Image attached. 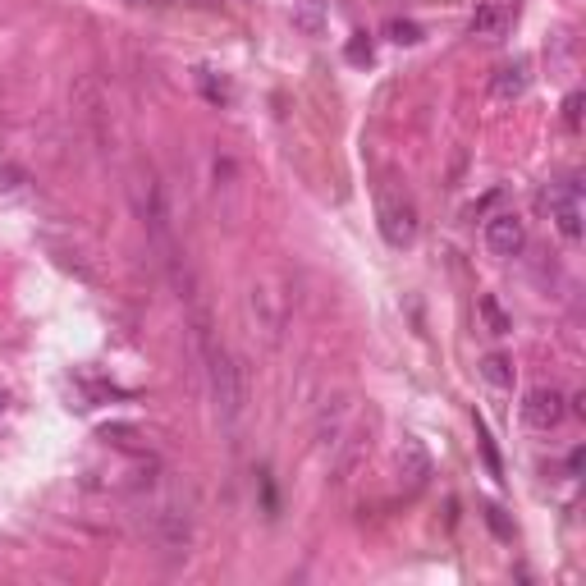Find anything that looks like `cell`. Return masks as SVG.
Returning a JSON list of instances; mask_svg holds the SVG:
<instances>
[{
    "mask_svg": "<svg viewBox=\"0 0 586 586\" xmlns=\"http://www.w3.org/2000/svg\"><path fill=\"white\" fill-rule=\"evenodd\" d=\"M197 348H202V362H207V385H211V399H216V413L225 417V422H239L243 376H239V367H234V358L225 353V344H216L207 316H197Z\"/></svg>",
    "mask_w": 586,
    "mask_h": 586,
    "instance_id": "6da1fadb",
    "label": "cell"
},
{
    "mask_svg": "<svg viewBox=\"0 0 586 586\" xmlns=\"http://www.w3.org/2000/svg\"><path fill=\"white\" fill-rule=\"evenodd\" d=\"M376 225H380V239L390 243V248H413L422 220H417V207L408 197L385 188V193L376 197Z\"/></svg>",
    "mask_w": 586,
    "mask_h": 586,
    "instance_id": "7a4b0ae2",
    "label": "cell"
},
{
    "mask_svg": "<svg viewBox=\"0 0 586 586\" xmlns=\"http://www.w3.org/2000/svg\"><path fill=\"white\" fill-rule=\"evenodd\" d=\"M248 307H252V321H257L261 335H266V339H280L284 321H289V293H280V284L261 280V284H252Z\"/></svg>",
    "mask_w": 586,
    "mask_h": 586,
    "instance_id": "3957f363",
    "label": "cell"
},
{
    "mask_svg": "<svg viewBox=\"0 0 586 586\" xmlns=\"http://www.w3.org/2000/svg\"><path fill=\"white\" fill-rule=\"evenodd\" d=\"M481 239H486L490 257H518V252L527 248V225H522V216H513V211H495V216L486 220V229H481Z\"/></svg>",
    "mask_w": 586,
    "mask_h": 586,
    "instance_id": "277c9868",
    "label": "cell"
},
{
    "mask_svg": "<svg viewBox=\"0 0 586 586\" xmlns=\"http://www.w3.org/2000/svg\"><path fill=\"white\" fill-rule=\"evenodd\" d=\"M568 417V399L559 390H532L522 399V422L532 426V431H554V426Z\"/></svg>",
    "mask_w": 586,
    "mask_h": 586,
    "instance_id": "5b68a950",
    "label": "cell"
},
{
    "mask_svg": "<svg viewBox=\"0 0 586 586\" xmlns=\"http://www.w3.org/2000/svg\"><path fill=\"white\" fill-rule=\"evenodd\" d=\"M541 202L550 207V220L564 239H582V193H577V184H564L559 193H545Z\"/></svg>",
    "mask_w": 586,
    "mask_h": 586,
    "instance_id": "8992f818",
    "label": "cell"
},
{
    "mask_svg": "<svg viewBox=\"0 0 586 586\" xmlns=\"http://www.w3.org/2000/svg\"><path fill=\"white\" fill-rule=\"evenodd\" d=\"M152 541L161 545L165 554H188V541H193V522L179 509H161L152 513Z\"/></svg>",
    "mask_w": 586,
    "mask_h": 586,
    "instance_id": "52a82bcc",
    "label": "cell"
},
{
    "mask_svg": "<svg viewBox=\"0 0 586 586\" xmlns=\"http://www.w3.org/2000/svg\"><path fill=\"white\" fill-rule=\"evenodd\" d=\"M367 454H371V435L367 431H344L339 435V445H335V486H344V481H353L358 477V467L367 463Z\"/></svg>",
    "mask_w": 586,
    "mask_h": 586,
    "instance_id": "ba28073f",
    "label": "cell"
},
{
    "mask_svg": "<svg viewBox=\"0 0 586 586\" xmlns=\"http://www.w3.org/2000/svg\"><path fill=\"white\" fill-rule=\"evenodd\" d=\"M431 472H435V463H431V454H426V445L417 440V435H403V445H399V481L408 490H422L426 481H431Z\"/></svg>",
    "mask_w": 586,
    "mask_h": 586,
    "instance_id": "9c48e42d",
    "label": "cell"
},
{
    "mask_svg": "<svg viewBox=\"0 0 586 586\" xmlns=\"http://www.w3.org/2000/svg\"><path fill=\"white\" fill-rule=\"evenodd\" d=\"M527 83H532L527 65H522V60H513V65L495 69V78H490V97H495V101H518L522 92H527Z\"/></svg>",
    "mask_w": 586,
    "mask_h": 586,
    "instance_id": "30bf717a",
    "label": "cell"
},
{
    "mask_svg": "<svg viewBox=\"0 0 586 586\" xmlns=\"http://www.w3.org/2000/svg\"><path fill=\"white\" fill-rule=\"evenodd\" d=\"M348 413H353V408H348V399H335L330 408H321V422H316V440H321L326 449H335V445H339V435L348 431Z\"/></svg>",
    "mask_w": 586,
    "mask_h": 586,
    "instance_id": "8fae6325",
    "label": "cell"
},
{
    "mask_svg": "<svg viewBox=\"0 0 586 586\" xmlns=\"http://www.w3.org/2000/svg\"><path fill=\"white\" fill-rule=\"evenodd\" d=\"M481 380H486L490 390H513V362L504 353H486L481 358Z\"/></svg>",
    "mask_w": 586,
    "mask_h": 586,
    "instance_id": "7c38bea8",
    "label": "cell"
},
{
    "mask_svg": "<svg viewBox=\"0 0 586 586\" xmlns=\"http://www.w3.org/2000/svg\"><path fill=\"white\" fill-rule=\"evenodd\" d=\"M504 23H509V14H504L500 5H481V10L472 14V23H467V28H472V37H500Z\"/></svg>",
    "mask_w": 586,
    "mask_h": 586,
    "instance_id": "4fadbf2b",
    "label": "cell"
},
{
    "mask_svg": "<svg viewBox=\"0 0 586 586\" xmlns=\"http://www.w3.org/2000/svg\"><path fill=\"white\" fill-rule=\"evenodd\" d=\"M197 87H202V97L216 101V106H229V97H234L229 78H216V69H197Z\"/></svg>",
    "mask_w": 586,
    "mask_h": 586,
    "instance_id": "5bb4252c",
    "label": "cell"
},
{
    "mask_svg": "<svg viewBox=\"0 0 586 586\" xmlns=\"http://www.w3.org/2000/svg\"><path fill=\"white\" fill-rule=\"evenodd\" d=\"M477 312L486 316L490 335H509V330H513V321H509V316L500 312V303H495V298H481V303H477Z\"/></svg>",
    "mask_w": 586,
    "mask_h": 586,
    "instance_id": "9a60e30c",
    "label": "cell"
},
{
    "mask_svg": "<svg viewBox=\"0 0 586 586\" xmlns=\"http://www.w3.org/2000/svg\"><path fill=\"white\" fill-rule=\"evenodd\" d=\"M23 184H28V174H23L19 165L0 161V197H14V193H23Z\"/></svg>",
    "mask_w": 586,
    "mask_h": 586,
    "instance_id": "2e32d148",
    "label": "cell"
},
{
    "mask_svg": "<svg viewBox=\"0 0 586 586\" xmlns=\"http://www.w3.org/2000/svg\"><path fill=\"white\" fill-rule=\"evenodd\" d=\"M477 440H481V454H486L490 477L504 481V463H500V454H495V440H490V431H486V422H481V417H477Z\"/></svg>",
    "mask_w": 586,
    "mask_h": 586,
    "instance_id": "e0dca14e",
    "label": "cell"
},
{
    "mask_svg": "<svg viewBox=\"0 0 586 586\" xmlns=\"http://www.w3.org/2000/svg\"><path fill=\"white\" fill-rule=\"evenodd\" d=\"M385 33H390L399 46L422 42V28H417V23H408V19H390V23H385Z\"/></svg>",
    "mask_w": 586,
    "mask_h": 586,
    "instance_id": "ac0fdd59",
    "label": "cell"
},
{
    "mask_svg": "<svg viewBox=\"0 0 586 586\" xmlns=\"http://www.w3.org/2000/svg\"><path fill=\"white\" fill-rule=\"evenodd\" d=\"M344 55L353 60V65H371V37L367 33H353L344 46Z\"/></svg>",
    "mask_w": 586,
    "mask_h": 586,
    "instance_id": "d6986e66",
    "label": "cell"
},
{
    "mask_svg": "<svg viewBox=\"0 0 586 586\" xmlns=\"http://www.w3.org/2000/svg\"><path fill=\"white\" fill-rule=\"evenodd\" d=\"M564 124H568V129H577V124H582V92H568V101H564Z\"/></svg>",
    "mask_w": 586,
    "mask_h": 586,
    "instance_id": "ffe728a7",
    "label": "cell"
},
{
    "mask_svg": "<svg viewBox=\"0 0 586 586\" xmlns=\"http://www.w3.org/2000/svg\"><path fill=\"white\" fill-rule=\"evenodd\" d=\"M486 522H490V527H495L500 536H509V522H504V509H500V504H490V509H486Z\"/></svg>",
    "mask_w": 586,
    "mask_h": 586,
    "instance_id": "44dd1931",
    "label": "cell"
},
{
    "mask_svg": "<svg viewBox=\"0 0 586 586\" xmlns=\"http://www.w3.org/2000/svg\"><path fill=\"white\" fill-rule=\"evenodd\" d=\"M298 23H303L307 33H316V28H321V19H316V14H312V10H303V14H298Z\"/></svg>",
    "mask_w": 586,
    "mask_h": 586,
    "instance_id": "7402d4cb",
    "label": "cell"
},
{
    "mask_svg": "<svg viewBox=\"0 0 586 586\" xmlns=\"http://www.w3.org/2000/svg\"><path fill=\"white\" fill-rule=\"evenodd\" d=\"M0 408H5V394H0Z\"/></svg>",
    "mask_w": 586,
    "mask_h": 586,
    "instance_id": "603a6c76",
    "label": "cell"
}]
</instances>
